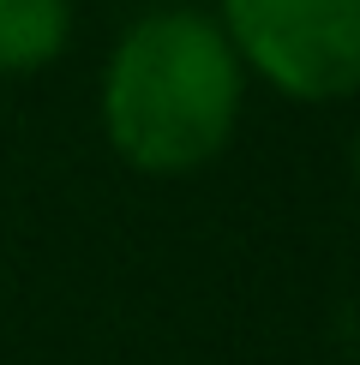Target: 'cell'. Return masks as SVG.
I'll return each mask as SVG.
<instances>
[{"mask_svg": "<svg viewBox=\"0 0 360 365\" xmlns=\"http://www.w3.org/2000/svg\"><path fill=\"white\" fill-rule=\"evenodd\" d=\"M240 114V54L199 12L132 24L109 60L102 120L114 150L144 174H192L229 144Z\"/></svg>", "mask_w": 360, "mask_h": 365, "instance_id": "6da1fadb", "label": "cell"}, {"mask_svg": "<svg viewBox=\"0 0 360 365\" xmlns=\"http://www.w3.org/2000/svg\"><path fill=\"white\" fill-rule=\"evenodd\" d=\"M229 48L276 90L336 102L360 90V0H222Z\"/></svg>", "mask_w": 360, "mask_h": 365, "instance_id": "7a4b0ae2", "label": "cell"}, {"mask_svg": "<svg viewBox=\"0 0 360 365\" xmlns=\"http://www.w3.org/2000/svg\"><path fill=\"white\" fill-rule=\"evenodd\" d=\"M66 0H0V72H36L66 48Z\"/></svg>", "mask_w": 360, "mask_h": 365, "instance_id": "3957f363", "label": "cell"}, {"mask_svg": "<svg viewBox=\"0 0 360 365\" xmlns=\"http://www.w3.org/2000/svg\"><path fill=\"white\" fill-rule=\"evenodd\" d=\"M354 168H360V150H354Z\"/></svg>", "mask_w": 360, "mask_h": 365, "instance_id": "277c9868", "label": "cell"}]
</instances>
